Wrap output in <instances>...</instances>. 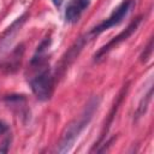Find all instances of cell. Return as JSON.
Masks as SVG:
<instances>
[{
  "label": "cell",
  "instance_id": "obj_1",
  "mask_svg": "<svg viewBox=\"0 0 154 154\" xmlns=\"http://www.w3.org/2000/svg\"><path fill=\"white\" fill-rule=\"evenodd\" d=\"M31 89L40 100H48L53 90V78L51 73L45 70L31 79Z\"/></svg>",
  "mask_w": 154,
  "mask_h": 154
},
{
  "label": "cell",
  "instance_id": "obj_5",
  "mask_svg": "<svg viewBox=\"0 0 154 154\" xmlns=\"http://www.w3.org/2000/svg\"><path fill=\"white\" fill-rule=\"evenodd\" d=\"M6 130H7V126H6L4 123H0V135H1V134H4Z\"/></svg>",
  "mask_w": 154,
  "mask_h": 154
},
{
  "label": "cell",
  "instance_id": "obj_4",
  "mask_svg": "<svg viewBox=\"0 0 154 154\" xmlns=\"http://www.w3.org/2000/svg\"><path fill=\"white\" fill-rule=\"evenodd\" d=\"M140 22H141V18H137V19H135L123 32H120L118 36H116L112 41H109L105 47H102V49H100V52L97 53V57H100V55H102L103 53H106V52H108L114 45H118V43H120L122 41H124V40H126L136 29H137V26H138V24H140Z\"/></svg>",
  "mask_w": 154,
  "mask_h": 154
},
{
  "label": "cell",
  "instance_id": "obj_6",
  "mask_svg": "<svg viewBox=\"0 0 154 154\" xmlns=\"http://www.w3.org/2000/svg\"><path fill=\"white\" fill-rule=\"evenodd\" d=\"M53 2H54V5H55V6H60V5H61V2H63V0H53Z\"/></svg>",
  "mask_w": 154,
  "mask_h": 154
},
{
  "label": "cell",
  "instance_id": "obj_2",
  "mask_svg": "<svg viewBox=\"0 0 154 154\" xmlns=\"http://www.w3.org/2000/svg\"><path fill=\"white\" fill-rule=\"evenodd\" d=\"M134 6H135V1H134V0H125V1H123V2L113 11V13H112L106 20H103L100 25H97V26L93 30V34H99V32H101V31L107 30V29L111 28V26H114V25L119 24V23L123 20V18L131 11V8H132Z\"/></svg>",
  "mask_w": 154,
  "mask_h": 154
},
{
  "label": "cell",
  "instance_id": "obj_3",
  "mask_svg": "<svg viewBox=\"0 0 154 154\" xmlns=\"http://www.w3.org/2000/svg\"><path fill=\"white\" fill-rule=\"evenodd\" d=\"M89 0H71L66 7L65 18L70 23H75L81 17L82 12L88 7Z\"/></svg>",
  "mask_w": 154,
  "mask_h": 154
}]
</instances>
